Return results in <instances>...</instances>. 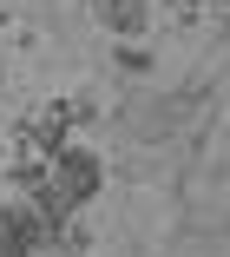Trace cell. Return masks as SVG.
<instances>
[{"mask_svg":"<svg viewBox=\"0 0 230 257\" xmlns=\"http://www.w3.org/2000/svg\"><path fill=\"white\" fill-rule=\"evenodd\" d=\"M164 0H99V20L112 27V40H145Z\"/></svg>","mask_w":230,"mask_h":257,"instance_id":"obj_1","label":"cell"},{"mask_svg":"<svg viewBox=\"0 0 230 257\" xmlns=\"http://www.w3.org/2000/svg\"><path fill=\"white\" fill-rule=\"evenodd\" d=\"M112 66H119L125 79H145L151 73V46L145 40H119V46H112Z\"/></svg>","mask_w":230,"mask_h":257,"instance_id":"obj_2","label":"cell"}]
</instances>
